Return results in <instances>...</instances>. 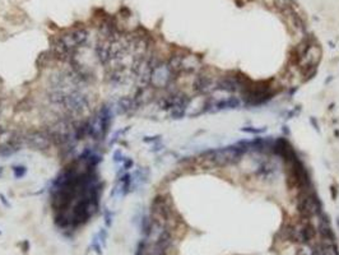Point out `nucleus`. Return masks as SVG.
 <instances>
[{
  "label": "nucleus",
  "mask_w": 339,
  "mask_h": 255,
  "mask_svg": "<svg viewBox=\"0 0 339 255\" xmlns=\"http://www.w3.org/2000/svg\"><path fill=\"white\" fill-rule=\"evenodd\" d=\"M267 130L265 128H261V129H256V128H244L242 129V131H246V133H253V134H259V133H264V131Z\"/></svg>",
  "instance_id": "nucleus-2"
},
{
  "label": "nucleus",
  "mask_w": 339,
  "mask_h": 255,
  "mask_svg": "<svg viewBox=\"0 0 339 255\" xmlns=\"http://www.w3.org/2000/svg\"><path fill=\"white\" fill-rule=\"evenodd\" d=\"M332 194H333V199H337V189H335V186H332Z\"/></svg>",
  "instance_id": "nucleus-3"
},
{
  "label": "nucleus",
  "mask_w": 339,
  "mask_h": 255,
  "mask_svg": "<svg viewBox=\"0 0 339 255\" xmlns=\"http://www.w3.org/2000/svg\"><path fill=\"white\" fill-rule=\"evenodd\" d=\"M274 3L281 12H286L288 9H292L293 0H274Z\"/></svg>",
  "instance_id": "nucleus-1"
}]
</instances>
